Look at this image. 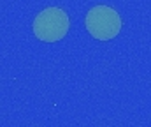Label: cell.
<instances>
[{
	"label": "cell",
	"mask_w": 151,
	"mask_h": 127,
	"mask_svg": "<svg viewBox=\"0 0 151 127\" xmlns=\"http://www.w3.org/2000/svg\"><path fill=\"white\" fill-rule=\"evenodd\" d=\"M84 25L91 37L99 41H111L121 30V18L113 7L95 5L88 11Z\"/></svg>",
	"instance_id": "7a4b0ae2"
},
{
	"label": "cell",
	"mask_w": 151,
	"mask_h": 127,
	"mask_svg": "<svg viewBox=\"0 0 151 127\" xmlns=\"http://www.w3.org/2000/svg\"><path fill=\"white\" fill-rule=\"evenodd\" d=\"M69 14L60 7H46L34 20V36L42 42H56L69 32Z\"/></svg>",
	"instance_id": "6da1fadb"
}]
</instances>
